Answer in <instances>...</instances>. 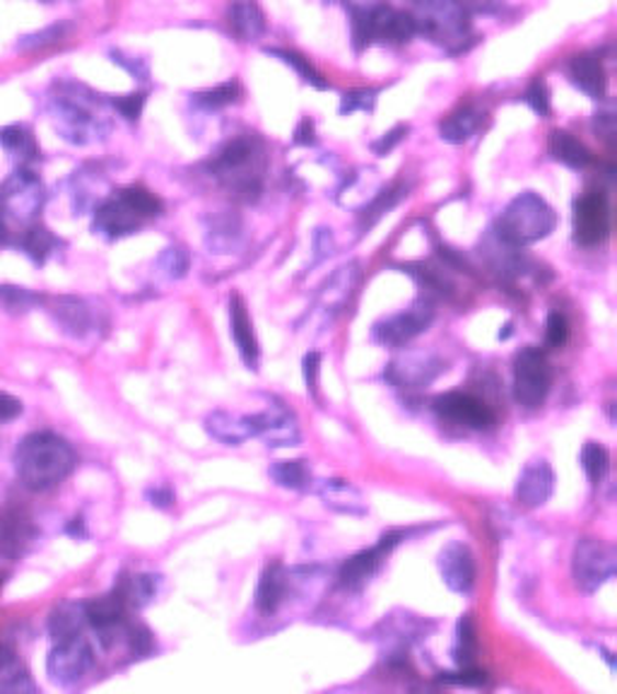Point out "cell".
I'll return each instance as SVG.
<instances>
[{
	"mask_svg": "<svg viewBox=\"0 0 617 694\" xmlns=\"http://www.w3.org/2000/svg\"><path fill=\"white\" fill-rule=\"evenodd\" d=\"M242 220L237 215L225 213L213 217L205 237L207 249H213L215 254H232L242 242Z\"/></svg>",
	"mask_w": 617,
	"mask_h": 694,
	"instance_id": "f546056e",
	"label": "cell"
},
{
	"mask_svg": "<svg viewBox=\"0 0 617 694\" xmlns=\"http://www.w3.org/2000/svg\"><path fill=\"white\" fill-rule=\"evenodd\" d=\"M526 102L530 104V109L536 111V114L548 116L550 114V94H548L546 82L536 80L534 85H530L528 92H526Z\"/></svg>",
	"mask_w": 617,
	"mask_h": 694,
	"instance_id": "bcb514c9",
	"label": "cell"
},
{
	"mask_svg": "<svg viewBox=\"0 0 617 694\" xmlns=\"http://www.w3.org/2000/svg\"><path fill=\"white\" fill-rule=\"evenodd\" d=\"M570 78L572 82L591 99H603L606 97V68H603L601 58L596 54H579L572 58L570 64Z\"/></svg>",
	"mask_w": 617,
	"mask_h": 694,
	"instance_id": "7402d4cb",
	"label": "cell"
},
{
	"mask_svg": "<svg viewBox=\"0 0 617 694\" xmlns=\"http://www.w3.org/2000/svg\"><path fill=\"white\" fill-rule=\"evenodd\" d=\"M401 133H403V128H396V131H393V133H389V138H384V141H381V143H377V145H374V150H377V153H379L381 157H384L386 153H391V147H393V145H396V143H399V141L403 138V135H401Z\"/></svg>",
	"mask_w": 617,
	"mask_h": 694,
	"instance_id": "11a10c76",
	"label": "cell"
},
{
	"mask_svg": "<svg viewBox=\"0 0 617 694\" xmlns=\"http://www.w3.org/2000/svg\"><path fill=\"white\" fill-rule=\"evenodd\" d=\"M60 34H64V27H48V30L42 32V34L24 36L22 46H44V44H52V42L60 40Z\"/></svg>",
	"mask_w": 617,
	"mask_h": 694,
	"instance_id": "816d5d0a",
	"label": "cell"
},
{
	"mask_svg": "<svg viewBox=\"0 0 617 694\" xmlns=\"http://www.w3.org/2000/svg\"><path fill=\"white\" fill-rule=\"evenodd\" d=\"M229 333H232V340H234V345H237V350L244 359V365L249 369H256L258 367V343L254 336V324H251L249 309H246L239 294L229 296Z\"/></svg>",
	"mask_w": 617,
	"mask_h": 694,
	"instance_id": "d6986e66",
	"label": "cell"
},
{
	"mask_svg": "<svg viewBox=\"0 0 617 694\" xmlns=\"http://www.w3.org/2000/svg\"><path fill=\"white\" fill-rule=\"evenodd\" d=\"M377 102L374 90H357L350 94H343L340 111L343 114H352V111H372Z\"/></svg>",
	"mask_w": 617,
	"mask_h": 694,
	"instance_id": "7bdbcfd3",
	"label": "cell"
},
{
	"mask_svg": "<svg viewBox=\"0 0 617 694\" xmlns=\"http://www.w3.org/2000/svg\"><path fill=\"white\" fill-rule=\"evenodd\" d=\"M227 22L242 42L261 40L266 32V18L254 0H234L227 10Z\"/></svg>",
	"mask_w": 617,
	"mask_h": 694,
	"instance_id": "603a6c76",
	"label": "cell"
},
{
	"mask_svg": "<svg viewBox=\"0 0 617 694\" xmlns=\"http://www.w3.org/2000/svg\"><path fill=\"white\" fill-rule=\"evenodd\" d=\"M615 567L617 555L613 545L596 538H582L576 542L572 557V572L576 586L582 591L594 593L603 584H608L615 577Z\"/></svg>",
	"mask_w": 617,
	"mask_h": 694,
	"instance_id": "9c48e42d",
	"label": "cell"
},
{
	"mask_svg": "<svg viewBox=\"0 0 617 694\" xmlns=\"http://www.w3.org/2000/svg\"><path fill=\"white\" fill-rule=\"evenodd\" d=\"M350 3H357V0H350Z\"/></svg>",
	"mask_w": 617,
	"mask_h": 694,
	"instance_id": "9f6ffc18",
	"label": "cell"
},
{
	"mask_svg": "<svg viewBox=\"0 0 617 694\" xmlns=\"http://www.w3.org/2000/svg\"><path fill=\"white\" fill-rule=\"evenodd\" d=\"M270 478H273L280 488L288 490H304L312 482V470L306 468V461H278L270 468Z\"/></svg>",
	"mask_w": 617,
	"mask_h": 694,
	"instance_id": "d590c367",
	"label": "cell"
},
{
	"mask_svg": "<svg viewBox=\"0 0 617 694\" xmlns=\"http://www.w3.org/2000/svg\"><path fill=\"white\" fill-rule=\"evenodd\" d=\"M32 538L30 518L18 510H0V555L22 552L24 542Z\"/></svg>",
	"mask_w": 617,
	"mask_h": 694,
	"instance_id": "4316f807",
	"label": "cell"
},
{
	"mask_svg": "<svg viewBox=\"0 0 617 694\" xmlns=\"http://www.w3.org/2000/svg\"><path fill=\"white\" fill-rule=\"evenodd\" d=\"M411 18L417 34L449 52H459L471 40V20L459 0H413Z\"/></svg>",
	"mask_w": 617,
	"mask_h": 694,
	"instance_id": "8992f818",
	"label": "cell"
},
{
	"mask_svg": "<svg viewBox=\"0 0 617 694\" xmlns=\"http://www.w3.org/2000/svg\"><path fill=\"white\" fill-rule=\"evenodd\" d=\"M0 147L5 155L18 163V167H30L40 157V145H36L34 135L24 126H8L0 131Z\"/></svg>",
	"mask_w": 617,
	"mask_h": 694,
	"instance_id": "f1b7e54d",
	"label": "cell"
},
{
	"mask_svg": "<svg viewBox=\"0 0 617 694\" xmlns=\"http://www.w3.org/2000/svg\"><path fill=\"white\" fill-rule=\"evenodd\" d=\"M396 203H399V193H396V191H384V193H381V195L377 198V201H374L372 205H369V210H367V213L372 215V220L367 222V227L374 225V222H377L381 215H384L386 210H391L393 205H396Z\"/></svg>",
	"mask_w": 617,
	"mask_h": 694,
	"instance_id": "c3c4849f",
	"label": "cell"
},
{
	"mask_svg": "<svg viewBox=\"0 0 617 694\" xmlns=\"http://www.w3.org/2000/svg\"><path fill=\"white\" fill-rule=\"evenodd\" d=\"M268 167L266 145L254 133H244L222 145L213 157L210 169L237 201L251 203L263 189V174Z\"/></svg>",
	"mask_w": 617,
	"mask_h": 694,
	"instance_id": "3957f363",
	"label": "cell"
},
{
	"mask_svg": "<svg viewBox=\"0 0 617 694\" xmlns=\"http://www.w3.org/2000/svg\"><path fill=\"white\" fill-rule=\"evenodd\" d=\"M475 647H478L475 625H473L471 615H463L459 619V647H456V661L463 663V665L471 663L473 653H475Z\"/></svg>",
	"mask_w": 617,
	"mask_h": 694,
	"instance_id": "b9f144b4",
	"label": "cell"
},
{
	"mask_svg": "<svg viewBox=\"0 0 617 694\" xmlns=\"http://www.w3.org/2000/svg\"><path fill=\"white\" fill-rule=\"evenodd\" d=\"M401 538H405L403 530H393V533H386L384 538L379 540V545H374V548L369 550H362L357 552L355 557H350L348 562L343 564L340 569V584L345 589H355L360 591L369 579H372L377 572L381 562L386 560V555L396 548V545L401 542Z\"/></svg>",
	"mask_w": 617,
	"mask_h": 694,
	"instance_id": "5bb4252c",
	"label": "cell"
},
{
	"mask_svg": "<svg viewBox=\"0 0 617 694\" xmlns=\"http://www.w3.org/2000/svg\"><path fill=\"white\" fill-rule=\"evenodd\" d=\"M550 155L558 159V163L572 167V169H584L591 165V153L584 147V143H579L572 133L566 131H552L550 133Z\"/></svg>",
	"mask_w": 617,
	"mask_h": 694,
	"instance_id": "4dcf8cb0",
	"label": "cell"
},
{
	"mask_svg": "<svg viewBox=\"0 0 617 694\" xmlns=\"http://www.w3.org/2000/svg\"><path fill=\"white\" fill-rule=\"evenodd\" d=\"M318 371H321V355L308 352L304 357V381H306V389L312 393H316V387H318Z\"/></svg>",
	"mask_w": 617,
	"mask_h": 694,
	"instance_id": "681fc988",
	"label": "cell"
},
{
	"mask_svg": "<svg viewBox=\"0 0 617 694\" xmlns=\"http://www.w3.org/2000/svg\"><path fill=\"white\" fill-rule=\"evenodd\" d=\"M480 123H483V114H480V111H475V109L465 107L444 121L439 133L447 143L459 145V143H465L468 138H473L475 131L480 128Z\"/></svg>",
	"mask_w": 617,
	"mask_h": 694,
	"instance_id": "d6a6232c",
	"label": "cell"
},
{
	"mask_svg": "<svg viewBox=\"0 0 617 694\" xmlns=\"http://www.w3.org/2000/svg\"><path fill=\"white\" fill-rule=\"evenodd\" d=\"M582 468L594 485H601L610 470V454L606 446H601L598 441H586L582 449Z\"/></svg>",
	"mask_w": 617,
	"mask_h": 694,
	"instance_id": "8d00e7d4",
	"label": "cell"
},
{
	"mask_svg": "<svg viewBox=\"0 0 617 694\" xmlns=\"http://www.w3.org/2000/svg\"><path fill=\"white\" fill-rule=\"evenodd\" d=\"M439 574L451 591L468 593L475 584V557L465 542H449L439 552Z\"/></svg>",
	"mask_w": 617,
	"mask_h": 694,
	"instance_id": "e0dca14e",
	"label": "cell"
},
{
	"mask_svg": "<svg viewBox=\"0 0 617 694\" xmlns=\"http://www.w3.org/2000/svg\"><path fill=\"white\" fill-rule=\"evenodd\" d=\"M237 94H239V87L227 82V85L215 87V90L195 94L193 102L203 109H220V107H227L232 102H237Z\"/></svg>",
	"mask_w": 617,
	"mask_h": 694,
	"instance_id": "60d3db41",
	"label": "cell"
},
{
	"mask_svg": "<svg viewBox=\"0 0 617 694\" xmlns=\"http://www.w3.org/2000/svg\"><path fill=\"white\" fill-rule=\"evenodd\" d=\"M435 411L444 419L461 427L490 429L495 425V413L471 393H444L439 399H435Z\"/></svg>",
	"mask_w": 617,
	"mask_h": 694,
	"instance_id": "9a60e30c",
	"label": "cell"
},
{
	"mask_svg": "<svg viewBox=\"0 0 617 694\" xmlns=\"http://www.w3.org/2000/svg\"><path fill=\"white\" fill-rule=\"evenodd\" d=\"M116 589L123 596V601H126V605L143 607V605H147L155 598L157 577H153V574H133L128 579H123Z\"/></svg>",
	"mask_w": 617,
	"mask_h": 694,
	"instance_id": "e575fe53",
	"label": "cell"
},
{
	"mask_svg": "<svg viewBox=\"0 0 617 694\" xmlns=\"http://www.w3.org/2000/svg\"><path fill=\"white\" fill-rule=\"evenodd\" d=\"M570 338V324L560 312H552L548 316V328H546V343L550 347H562Z\"/></svg>",
	"mask_w": 617,
	"mask_h": 694,
	"instance_id": "f6af8a7d",
	"label": "cell"
},
{
	"mask_svg": "<svg viewBox=\"0 0 617 694\" xmlns=\"http://www.w3.org/2000/svg\"><path fill=\"white\" fill-rule=\"evenodd\" d=\"M72 446L54 432H32L15 449L20 482L32 492H48L60 485L76 468Z\"/></svg>",
	"mask_w": 617,
	"mask_h": 694,
	"instance_id": "7a4b0ae2",
	"label": "cell"
},
{
	"mask_svg": "<svg viewBox=\"0 0 617 694\" xmlns=\"http://www.w3.org/2000/svg\"><path fill=\"white\" fill-rule=\"evenodd\" d=\"M22 415V403L15 399V395L3 393L0 391V423H10Z\"/></svg>",
	"mask_w": 617,
	"mask_h": 694,
	"instance_id": "f907efd6",
	"label": "cell"
},
{
	"mask_svg": "<svg viewBox=\"0 0 617 694\" xmlns=\"http://www.w3.org/2000/svg\"><path fill=\"white\" fill-rule=\"evenodd\" d=\"M288 569L273 562L270 567H266V572L261 577V581H258V589H256V607L261 613L270 615L276 613L280 603L285 601V593H288Z\"/></svg>",
	"mask_w": 617,
	"mask_h": 694,
	"instance_id": "d4e9b609",
	"label": "cell"
},
{
	"mask_svg": "<svg viewBox=\"0 0 617 694\" xmlns=\"http://www.w3.org/2000/svg\"><path fill=\"white\" fill-rule=\"evenodd\" d=\"M48 119L56 133L70 145H92L106 138L109 119L104 99L80 82H58L48 94Z\"/></svg>",
	"mask_w": 617,
	"mask_h": 694,
	"instance_id": "6da1fadb",
	"label": "cell"
},
{
	"mask_svg": "<svg viewBox=\"0 0 617 694\" xmlns=\"http://www.w3.org/2000/svg\"><path fill=\"white\" fill-rule=\"evenodd\" d=\"M44 186L30 167H18L0 186V234H18L32 227L44 205Z\"/></svg>",
	"mask_w": 617,
	"mask_h": 694,
	"instance_id": "277c9868",
	"label": "cell"
},
{
	"mask_svg": "<svg viewBox=\"0 0 617 694\" xmlns=\"http://www.w3.org/2000/svg\"><path fill=\"white\" fill-rule=\"evenodd\" d=\"M554 225H558V215L546 198L526 191L504 208L497 222V234L509 246H528L546 239Z\"/></svg>",
	"mask_w": 617,
	"mask_h": 694,
	"instance_id": "5b68a950",
	"label": "cell"
},
{
	"mask_svg": "<svg viewBox=\"0 0 617 694\" xmlns=\"http://www.w3.org/2000/svg\"><path fill=\"white\" fill-rule=\"evenodd\" d=\"M189 264H191V258H189V251L183 249V246H169V249H165L162 256L157 258L159 270H162L165 276L171 278V280H179V278L187 276Z\"/></svg>",
	"mask_w": 617,
	"mask_h": 694,
	"instance_id": "f35d334b",
	"label": "cell"
},
{
	"mask_svg": "<svg viewBox=\"0 0 617 694\" xmlns=\"http://www.w3.org/2000/svg\"><path fill=\"white\" fill-rule=\"evenodd\" d=\"M88 625V615H85V603H64L58 605L52 619H48V629H52L54 641L70 639L82 635V627Z\"/></svg>",
	"mask_w": 617,
	"mask_h": 694,
	"instance_id": "1f68e13d",
	"label": "cell"
},
{
	"mask_svg": "<svg viewBox=\"0 0 617 694\" xmlns=\"http://www.w3.org/2000/svg\"><path fill=\"white\" fill-rule=\"evenodd\" d=\"M42 302L40 294L30 292L27 288H15V284H0V304L5 306V312L12 314H24L30 312L32 306Z\"/></svg>",
	"mask_w": 617,
	"mask_h": 694,
	"instance_id": "74e56055",
	"label": "cell"
},
{
	"mask_svg": "<svg viewBox=\"0 0 617 694\" xmlns=\"http://www.w3.org/2000/svg\"><path fill=\"white\" fill-rule=\"evenodd\" d=\"M34 683L30 678V671L22 665L18 651L0 643V692H34Z\"/></svg>",
	"mask_w": 617,
	"mask_h": 694,
	"instance_id": "83f0119b",
	"label": "cell"
},
{
	"mask_svg": "<svg viewBox=\"0 0 617 694\" xmlns=\"http://www.w3.org/2000/svg\"><path fill=\"white\" fill-rule=\"evenodd\" d=\"M316 251H318L316 260L330 256V251H333V237H330V230H318V232H316Z\"/></svg>",
	"mask_w": 617,
	"mask_h": 694,
	"instance_id": "db71d44e",
	"label": "cell"
},
{
	"mask_svg": "<svg viewBox=\"0 0 617 694\" xmlns=\"http://www.w3.org/2000/svg\"><path fill=\"white\" fill-rule=\"evenodd\" d=\"M20 246H22V251L34 260V264L42 266V264H46V258L58 249L60 242L54 237L52 230H46L44 225H36L34 222L32 227L22 232Z\"/></svg>",
	"mask_w": 617,
	"mask_h": 694,
	"instance_id": "836d02e7",
	"label": "cell"
},
{
	"mask_svg": "<svg viewBox=\"0 0 617 694\" xmlns=\"http://www.w3.org/2000/svg\"><path fill=\"white\" fill-rule=\"evenodd\" d=\"M431 316H435L431 306L425 302H417L411 309H405V312H401L396 316H389L386 321L377 324L372 336L381 345L401 347L408 340H413L415 336H419L423 331H427V326L431 324Z\"/></svg>",
	"mask_w": 617,
	"mask_h": 694,
	"instance_id": "4fadbf2b",
	"label": "cell"
},
{
	"mask_svg": "<svg viewBox=\"0 0 617 694\" xmlns=\"http://www.w3.org/2000/svg\"><path fill=\"white\" fill-rule=\"evenodd\" d=\"M318 497L324 500L328 510L348 516H364L367 514V502L362 497V492L352 488L348 480L333 478L318 482Z\"/></svg>",
	"mask_w": 617,
	"mask_h": 694,
	"instance_id": "44dd1931",
	"label": "cell"
},
{
	"mask_svg": "<svg viewBox=\"0 0 617 694\" xmlns=\"http://www.w3.org/2000/svg\"><path fill=\"white\" fill-rule=\"evenodd\" d=\"M52 316L56 321V326L72 338H82L85 333L92 331V312L85 306V302L72 300V296H60V300H56Z\"/></svg>",
	"mask_w": 617,
	"mask_h": 694,
	"instance_id": "484cf974",
	"label": "cell"
},
{
	"mask_svg": "<svg viewBox=\"0 0 617 694\" xmlns=\"http://www.w3.org/2000/svg\"><path fill=\"white\" fill-rule=\"evenodd\" d=\"M111 107H114L126 121H138L143 114V107H145V94L138 92V94L116 97V99H111Z\"/></svg>",
	"mask_w": 617,
	"mask_h": 694,
	"instance_id": "ee69618b",
	"label": "cell"
},
{
	"mask_svg": "<svg viewBox=\"0 0 617 694\" xmlns=\"http://www.w3.org/2000/svg\"><path fill=\"white\" fill-rule=\"evenodd\" d=\"M554 490V473L546 461H530L516 482V500L521 502L528 510H536L542 506Z\"/></svg>",
	"mask_w": 617,
	"mask_h": 694,
	"instance_id": "ac0fdd59",
	"label": "cell"
},
{
	"mask_svg": "<svg viewBox=\"0 0 617 694\" xmlns=\"http://www.w3.org/2000/svg\"><path fill=\"white\" fill-rule=\"evenodd\" d=\"M205 432L213 439H217L220 444L239 446L246 439L256 437V425H254L251 415L242 417V415H234L227 411H215V413H210L205 419Z\"/></svg>",
	"mask_w": 617,
	"mask_h": 694,
	"instance_id": "ffe728a7",
	"label": "cell"
},
{
	"mask_svg": "<svg viewBox=\"0 0 617 694\" xmlns=\"http://www.w3.org/2000/svg\"><path fill=\"white\" fill-rule=\"evenodd\" d=\"M147 500H150V504L157 506V510H169V506L175 504V492L169 488H155L147 492Z\"/></svg>",
	"mask_w": 617,
	"mask_h": 694,
	"instance_id": "f5cc1de1",
	"label": "cell"
},
{
	"mask_svg": "<svg viewBox=\"0 0 617 694\" xmlns=\"http://www.w3.org/2000/svg\"><path fill=\"white\" fill-rule=\"evenodd\" d=\"M352 34L355 42L367 46L379 44H408L417 34L411 12L393 10L389 5L352 8Z\"/></svg>",
	"mask_w": 617,
	"mask_h": 694,
	"instance_id": "52a82bcc",
	"label": "cell"
},
{
	"mask_svg": "<svg viewBox=\"0 0 617 694\" xmlns=\"http://www.w3.org/2000/svg\"><path fill=\"white\" fill-rule=\"evenodd\" d=\"M552 383L548 357L538 347H524L514 357V399L526 411H536L546 403Z\"/></svg>",
	"mask_w": 617,
	"mask_h": 694,
	"instance_id": "ba28073f",
	"label": "cell"
},
{
	"mask_svg": "<svg viewBox=\"0 0 617 694\" xmlns=\"http://www.w3.org/2000/svg\"><path fill=\"white\" fill-rule=\"evenodd\" d=\"M145 220L147 217L131 201L128 191L123 189L116 195H111L97 205L92 230L104 239H121V237H128V234L133 232H138Z\"/></svg>",
	"mask_w": 617,
	"mask_h": 694,
	"instance_id": "8fae6325",
	"label": "cell"
},
{
	"mask_svg": "<svg viewBox=\"0 0 617 694\" xmlns=\"http://www.w3.org/2000/svg\"><path fill=\"white\" fill-rule=\"evenodd\" d=\"M357 280H360V266L357 264H348V266L338 268L330 276V280L324 284V292H321L318 306L324 309V312H340L343 304L350 300Z\"/></svg>",
	"mask_w": 617,
	"mask_h": 694,
	"instance_id": "cb8c5ba5",
	"label": "cell"
},
{
	"mask_svg": "<svg viewBox=\"0 0 617 694\" xmlns=\"http://www.w3.org/2000/svg\"><path fill=\"white\" fill-rule=\"evenodd\" d=\"M256 425V437L266 439L268 446H298L300 427L298 419L288 411V405L278 399H268L263 413L251 415Z\"/></svg>",
	"mask_w": 617,
	"mask_h": 694,
	"instance_id": "2e32d148",
	"label": "cell"
},
{
	"mask_svg": "<svg viewBox=\"0 0 617 694\" xmlns=\"http://www.w3.org/2000/svg\"><path fill=\"white\" fill-rule=\"evenodd\" d=\"M610 234V205L601 191H588L574 203V239L582 246H598Z\"/></svg>",
	"mask_w": 617,
	"mask_h": 694,
	"instance_id": "7c38bea8",
	"label": "cell"
},
{
	"mask_svg": "<svg viewBox=\"0 0 617 694\" xmlns=\"http://www.w3.org/2000/svg\"><path fill=\"white\" fill-rule=\"evenodd\" d=\"M444 683L451 685H465V687H475L485 683V673L483 671H473V668H463L459 673H441Z\"/></svg>",
	"mask_w": 617,
	"mask_h": 694,
	"instance_id": "7dc6e473",
	"label": "cell"
},
{
	"mask_svg": "<svg viewBox=\"0 0 617 694\" xmlns=\"http://www.w3.org/2000/svg\"><path fill=\"white\" fill-rule=\"evenodd\" d=\"M92 663H94L92 647L85 641L82 635H78V637L56 641V647L46 659V673L48 678H52V683L60 687H70L88 675Z\"/></svg>",
	"mask_w": 617,
	"mask_h": 694,
	"instance_id": "30bf717a",
	"label": "cell"
},
{
	"mask_svg": "<svg viewBox=\"0 0 617 694\" xmlns=\"http://www.w3.org/2000/svg\"><path fill=\"white\" fill-rule=\"evenodd\" d=\"M268 56H276V58H280L282 64H288L290 68H294L300 72V78L304 80V82H312L314 87H318V90H324L326 87V80H321V76L318 72L312 68V64H308L306 58H302L300 54H294V52H282V48H268Z\"/></svg>",
	"mask_w": 617,
	"mask_h": 694,
	"instance_id": "ab89813d",
	"label": "cell"
}]
</instances>
